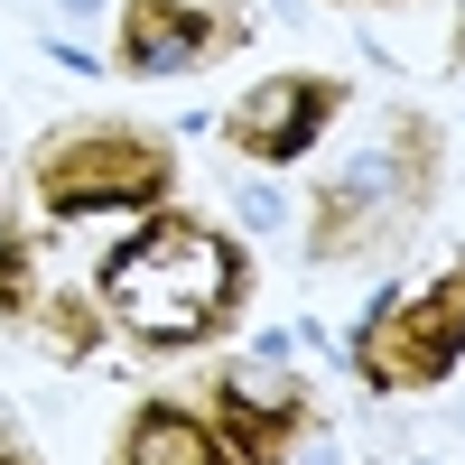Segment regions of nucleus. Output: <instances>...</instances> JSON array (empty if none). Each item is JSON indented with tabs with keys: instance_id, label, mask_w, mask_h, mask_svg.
Instances as JSON below:
<instances>
[{
	"instance_id": "f257e3e1",
	"label": "nucleus",
	"mask_w": 465,
	"mask_h": 465,
	"mask_svg": "<svg viewBox=\"0 0 465 465\" xmlns=\"http://www.w3.org/2000/svg\"><path fill=\"white\" fill-rule=\"evenodd\" d=\"M103 317L122 326L140 354H196V344L232 335L252 307V252L214 232L205 214H140V232L103 261Z\"/></svg>"
},
{
	"instance_id": "f03ea898",
	"label": "nucleus",
	"mask_w": 465,
	"mask_h": 465,
	"mask_svg": "<svg viewBox=\"0 0 465 465\" xmlns=\"http://www.w3.org/2000/svg\"><path fill=\"white\" fill-rule=\"evenodd\" d=\"M28 196L56 223L159 214L177 196V140L149 131V122H65L28 149Z\"/></svg>"
},
{
	"instance_id": "7ed1b4c3",
	"label": "nucleus",
	"mask_w": 465,
	"mask_h": 465,
	"mask_svg": "<svg viewBox=\"0 0 465 465\" xmlns=\"http://www.w3.org/2000/svg\"><path fill=\"white\" fill-rule=\"evenodd\" d=\"M456 363H465V261H447L410 298H381L354 335L363 391H438Z\"/></svg>"
},
{
	"instance_id": "20e7f679",
	"label": "nucleus",
	"mask_w": 465,
	"mask_h": 465,
	"mask_svg": "<svg viewBox=\"0 0 465 465\" xmlns=\"http://www.w3.org/2000/svg\"><path fill=\"white\" fill-rule=\"evenodd\" d=\"M196 410L214 419L232 465H289L298 438L317 429V401H307L289 372H242V363H214L196 381Z\"/></svg>"
},
{
	"instance_id": "39448f33",
	"label": "nucleus",
	"mask_w": 465,
	"mask_h": 465,
	"mask_svg": "<svg viewBox=\"0 0 465 465\" xmlns=\"http://www.w3.org/2000/svg\"><path fill=\"white\" fill-rule=\"evenodd\" d=\"M242 37H252L242 0H122L112 56H122V74H196V65L232 56Z\"/></svg>"
},
{
	"instance_id": "423d86ee",
	"label": "nucleus",
	"mask_w": 465,
	"mask_h": 465,
	"mask_svg": "<svg viewBox=\"0 0 465 465\" xmlns=\"http://www.w3.org/2000/svg\"><path fill=\"white\" fill-rule=\"evenodd\" d=\"M335 112H344L335 74H270V84H252L223 112V149L242 168H289V159H307V149L335 131Z\"/></svg>"
},
{
	"instance_id": "0eeeda50",
	"label": "nucleus",
	"mask_w": 465,
	"mask_h": 465,
	"mask_svg": "<svg viewBox=\"0 0 465 465\" xmlns=\"http://www.w3.org/2000/svg\"><path fill=\"white\" fill-rule=\"evenodd\" d=\"M410 205L391 196V159H354V168H335L317 186V205H307V252L317 261H344V252H363L381 242Z\"/></svg>"
},
{
	"instance_id": "6e6552de",
	"label": "nucleus",
	"mask_w": 465,
	"mask_h": 465,
	"mask_svg": "<svg viewBox=\"0 0 465 465\" xmlns=\"http://www.w3.org/2000/svg\"><path fill=\"white\" fill-rule=\"evenodd\" d=\"M112 465H232L223 438H214V419L196 401H140L122 419V438H112Z\"/></svg>"
},
{
	"instance_id": "1a4fd4ad",
	"label": "nucleus",
	"mask_w": 465,
	"mask_h": 465,
	"mask_svg": "<svg viewBox=\"0 0 465 465\" xmlns=\"http://www.w3.org/2000/svg\"><path fill=\"white\" fill-rule=\"evenodd\" d=\"M28 335L47 344L56 363H84L94 344L112 335V317H103V289H47V298H37V317H28Z\"/></svg>"
},
{
	"instance_id": "9d476101",
	"label": "nucleus",
	"mask_w": 465,
	"mask_h": 465,
	"mask_svg": "<svg viewBox=\"0 0 465 465\" xmlns=\"http://www.w3.org/2000/svg\"><path fill=\"white\" fill-rule=\"evenodd\" d=\"M37 298H47V289H37V232H28V223H19V205H10V214H0V326L28 335Z\"/></svg>"
},
{
	"instance_id": "9b49d317",
	"label": "nucleus",
	"mask_w": 465,
	"mask_h": 465,
	"mask_svg": "<svg viewBox=\"0 0 465 465\" xmlns=\"http://www.w3.org/2000/svg\"><path fill=\"white\" fill-rule=\"evenodd\" d=\"M0 465H37V456H28V447H10V438H0Z\"/></svg>"
}]
</instances>
